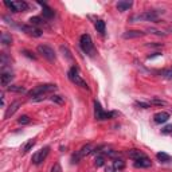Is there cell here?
<instances>
[{
    "instance_id": "cell-12",
    "label": "cell",
    "mask_w": 172,
    "mask_h": 172,
    "mask_svg": "<svg viewBox=\"0 0 172 172\" xmlns=\"http://www.w3.org/2000/svg\"><path fill=\"white\" fill-rule=\"evenodd\" d=\"M20 101H14L12 104L10 105V106L7 108V110H5V113H4V118H10L11 116H14L15 114V112L18 110L19 108H20Z\"/></svg>"
},
{
    "instance_id": "cell-15",
    "label": "cell",
    "mask_w": 172,
    "mask_h": 172,
    "mask_svg": "<svg viewBox=\"0 0 172 172\" xmlns=\"http://www.w3.org/2000/svg\"><path fill=\"white\" fill-rule=\"evenodd\" d=\"M39 4L42 5V12H43V18H47V19H51V18H54V11L51 10L50 7H48L46 3H43V2H38Z\"/></svg>"
},
{
    "instance_id": "cell-4",
    "label": "cell",
    "mask_w": 172,
    "mask_h": 172,
    "mask_svg": "<svg viewBox=\"0 0 172 172\" xmlns=\"http://www.w3.org/2000/svg\"><path fill=\"white\" fill-rule=\"evenodd\" d=\"M116 114H117L116 112H104L101 108V104L97 100L94 101V117H96V120L104 121V120H109L112 117H114Z\"/></svg>"
},
{
    "instance_id": "cell-28",
    "label": "cell",
    "mask_w": 172,
    "mask_h": 172,
    "mask_svg": "<svg viewBox=\"0 0 172 172\" xmlns=\"http://www.w3.org/2000/svg\"><path fill=\"white\" fill-rule=\"evenodd\" d=\"M18 122H19V124H22V125H24V124H30V117L26 116V114H24V116H22L18 120Z\"/></svg>"
},
{
    "instance_id": "cell-26",
    "label": "cell",
    "mask_w": 172,
    "mask_h": 172,
    "mask_svg": "<svg viewBox=\"0 0 172 172\" xmlns=\"http://www.w3.org/2000/svg\"><path fill=\"white\" fill-rule=\"evenodd\" d=\"M50 100H51L53 102H55V104H58V105H62V104L65 102L63 97H62V96H58V94H54V96H51Z\"/></svg>"
},
{
    "instance_id": "cell-27",
    "label": "cell",
    "mask_w": 172,
    "mask_h": 172,
    "mask_svg": "<svg viewBox=\"0 0 172 172\" xmlns=\"http://www.w3.org/2000/svg\"><path fill=\"white\" fill-rule=\"evenodd\" d=\"M113 167H114V170H116V171H121V170H124L125 164H124L122 160H114V161H113Z\"/></svg>"
},
{
    "instance_id": "cell-7",
    "label": "cell",
    "mask_w": 172,
    "mask_h": 172,
    "mask_svg": "<svg viewBox=\"0 0 172 172\" xmlns=\"http://www.w3.org/2000/svg\"><path fill=\"white\" fill-rule=\"evenodd\" d=\"M93 152V147H91L90 144H86L84 145V147L81 148L79 151H77V153H74L73 156H71V163H78L81 159H84V157L86 156V155H89V153H91Z\"/></svg>"
},
{
    "instance_id": "cell-11",
    "label": "cell",
    "mask_w": 172,
    "mask_h": 172,
    "mask_svg": "<svg viewBox=\"0 0 172 172\" xmlns=\"http://www.w3.org/2000/svg\"><path fill=\"white\" fill-rule=\"evenodd\" d=\"M14 79V74L11 70H5L3 69L2 70V74H0V81H2V85L3 86H8L11 84V81Z\"/></svg>"
},
{
    "instance_id": "cell-16",
    "label": "cell",
    "mask_w": 172,
    "mask_h": 172,
    "mask_svg": "<svg viewBox=\"0 0 172 172\" xmlns=\"http://www.w3.org/2000/svg\"><path fill=\"white\" fill-rule=\"evenodd\" d=\"M152 165V161L148 157H144V159H140L134 161V167L136 168H149Z\"/></svg>"
},
{
    "instance_id": "cell-33",
    "label": "cell",
    "mask_w": 172,
    "mask_h": 172,
    "mask_svg": "<svg viewBox=\"0 0 172 172\" xmlns=\"http://www.w3.org/2000/svg\"><path fill=\"white\" fill-rule=\"evenodd\" d=\"M51 172H62V168H61V165H59L58 163H55V164H54V167L51 168Z\"/></svg>"
},
{
    "instance_id": "cell-8",
    "label": "cell",
    "mask_w": 172,
    "mask_h": 172,
    "mask_svg": "<svg viewBox=\"0 0 172 172\" xmlns=\"http://www.w3.org/2000/svg\"><path fill=\"white\" fill-rule=\"evenodd\" d=\"M38 53L42 54V55L45 57L47 61H50V62L55 61V53H54V50L50 47V46H47V45H39L38 46Z\"/></svg>"
},
{
    "instance_id": "cell-31",
    "label": "cell",
    "mask_w": 172,
    "mask_h": 172,
    "mask_svg": "<svg viewBox=\"0 0 172 172\" xmlns=\"http://www.w3.org/2000/svg\"><path fill=\"white\" fill-rule=\"evenodd\" d=\"M104 163H105L104 156H97L96 157V165H97V167H102V165H104Z\"/></svg>"
},
{
    "instance_id": "cell-1",
    "label": "cell",
    "mask_w": 172,
    "mask_h": 172,
    "mask_svg": "<svg viewBox=\"0 0 172 172\" xmlns=\"http://www.w3.org/2000/svg\"><path fill=\"white\" fill-rule=\"evenodd\" d=\"M163 12H164V11H145V12H143V14H137V15L131 16V19H129V20L133 22V23L140 22V20L156 22L157 19H159V16L161 15Z\"/></svg>"
},
{
    "instance_id": "cell-14",
    "label": "cell",
    "mask_w": 172,
    "mask_h": 172,
    "mask_svg": "<svg viewBox=\"0 0 172 172\" xmlns=\"http://www.w3.org/2000/svg\"><path fill=\"white\" fill-rule=\"evenodd\" d=\"M144 36V32L143 31H139V30H129V31H125L122 38L124 39H136V38H141Z\"/></svg>"
},
{
    "instance_id": "cell-13",
    "label": "cell",
    "mask_w": 172,
    "mask_h": 172,
    "mask_svg": "<svg viewBox=\"0 0 172 172\" xmlns=\"http://www.w3.org/2000/svg\"><path fill=\"white\" fill-rule=\"evenodd\" d=\"M153 120L156 124H164V122H167L170 120V113L168 112H159V113H156L153 116Z\"/></svg>"
},
{
    "instance_id": "cell-5",
    "label": "cell",
    "mask_w": 172,
    "mask_h": 172,
    "mask_svg": "<svg viewBox=\"0 0 172 172\" xmlns=\"http://www.w3.org/2000/svg\"><path fill=\"white\" fill-rule=\"evenodd\" d=\"M67 77H69V79H70L73 84H75L77 86H81V88H84V89H89V86L88 84L82 79V77L79 75V73H78V69L75 67V66H73V67L69 70V73H67Z\"/></svg>"
},
{
    "instance_id": "cell-36",
    "label": "cell",
    "mask_w": 172,
    "mask_h": 172,
    "mask_svg": "<svg viewBox=\"0 0 172 172\" xmlns=\"http://www.w3.org/2000/svg\"><path fill=\"white\" fill-rule=\"evenodd\" d=\"M149 32H153V34H156V35H165L164 32H163V31H159V30H155V28H149Z\"/></svg>"
},
{
    "instance_id": "cell-30",
    "label": "cell",
    "mask_w": 172,
    "mask_h": 172,
    "mask_svg": "<svg viewBox=\"0 0 172 172\" xmlns=\"http://www.w3.org/2000/svg\"><path fill=\"white\" fill-rule=\"evenodd\" d=\"M167 102L165 101H163V100H157V98H155V100H152L151 101V105H157V106H163V105H165Z\"/></svg>"
},
{
    "instance_id": "cell-24",
    "label": "cell",
    "mask_w": 172,
    "mask_h": 172,
    "mask_svg": "<svg viewBox=\"0 0 172 172\" xmlns=\"http://www.w3.org/2000/svg\"><path fill=\"white\" fill-rule=\"evenodd\" d=\"M94 26H96V30L98 31L100 34H105V27H106V26H105V22L104 20H101V19H100V20H97L96 23H94Z\"/></svg>"
},
{
    "instance_id": "cell-38",
    "label": "cell",
    "mask_w": 172,
    "mask_h": 172,
    "mask_svg": "<svg viewBox=\"0 0 172 172\" xmlns=\"http://www.w3.org/2000/svg\"><path fill=\"white\" fill-rule=\"evenodd\" d=\"M168 31H170V32L172 34V27H171V28H170V30H168Z\"/></svg>"
},
{
    "instance_id": "cell-37",
    "label": "cell",
    "mask_w": 172,
    "mask_h": 172,
    "mask_svg": "<svg viewBox=\"0 0 172 172\" xmlns=\"http://www.w3.org/2000/svg\"><path fill=\"white\" fill-rule=\"evenodd\" d=\"M116 170H114L113 165H109V167H106V172H114Z\"/></svg>"
},
{
    "instance_id": "cell-19",
    "label": "cell",
    "mask_w": 172,
    "mask_h": 172,
    "mask_svg": "<svg viewBox=\"0 0 172 172\" xmlns=\"http://www.w3.org/2000/svg\"><path fill=\"white\" fill-rule=\"evenodd\" d=\"M30 24L34 26V27H38V26H47L45 22V19H42L41 16H32V18H30Z\"/></svg>"
},
{
    "instance_id": "cell-23",
    "label": "cell",
    "mask_w": 172,
    "mask_h": 172,
    "mask_svg": "<svg viewBox=\"0 0 172 172\" xmlns=\"http://www.w3.org/2000/svg\"><path fill=\"white\" fill-rule=\"evenodd\" d=\"M35 143H36V141H35V140H34V139L28 140V141L24 145H23V148H22V152H23V153H27V152H28V151H31V148H32L34 145H35Z\"/></svg>"
},
{
    "instance_id": "cell-22",
    "label": "cell",
    "mask_w": 172,
    "mask_h": 172,
    "mask_svg": "<svg viewBox=\"0 0 172 172\" xmlns=\"http://www.w3.org/2000/svg\"><path fill=\"white\" fill-rule=\"evenodd\" d=\"M8 90L14 91V93H28L23 86H19V85H10L8 86Z\"/></svg>"
},
{
    "instance_id": "cell-6",
    "label": "cell",
    "mask_w": 172,
    "mask_h": 172,
    "mask_svg": "<svg viewBox=\"0 0 172 172\" xmlns=\"http://www.w3.org/2000/svg\"><path fill=\"white\" fill-rule=\"evenodd\" d=\"M5 7H8L12 12H24L28 10V4L23 0H16V2H4Z\"/></svg>"
},
{
    "instance_id": "cell-32",
    "label": "cell",
    "mask_w": 172,
    "mask_h": 172,
    "mask_svg": "<svg viewBox=\"0 0 172 172\" xmlns=\"http://www.w3.org/2000/svg\"><path fill=\"white\" fill-rule=\"evenodd\" d=\"M161 133H164V134L172 133V125H167V127H164V128L161 129Z\"/></svg>"
},
{
    "instance_id": "cell-18",
    "label": "cell",
    "mask_w": 172,
    "mask_h": 172,
    "mask_svg": "<svg viewBox=\"0 0 172 172\" xmlns=\"http://www.w3.org/2000/svg\"><path fill=\"white\" fill-rule=\"evenodd\" d=\"M132 2H125V0H121V2L117 3V10L120 11V12H125V11H128L129 8H132Z\"/></svg>"
},
{
    "instance_id": "cell-20",
    "label": "cell",
    "mask_w": 172,
    "mask_h": 172,
    "mask_svg": "<svg viewBox=\"0 0 172 172\" xmlns=\"http://www.w3.org/2000/svg\"><path fill=\"white\" fill-rule=\"evenodd\" d=\"M0 41H2L3 45L10 46L11 43H12V36H11L10 34H7V32H3L2 36H0Z\"/></svg>"
},
{
    "instance_id": "cell-9",
    "label": "cell",
    "mask_w": 172,
    "mask_h": 172,
    "mask_svg": "<svg viewBox=\"0 0 172 172\" xmlns=\"http://www.w3.org/2000/svg\"><path fill=\"white\" fill-rule=\"evenodd\" d=\"M48 151H50V148L48 147H46V148H42L41 151H38L36 153H34L32 155V163L35 165H39L42 161H45L46 160V157H47V155H48Z\"/></svg>"
},
{
    "instance_id": "cell-35",
    "label": "cell",
    "mask_w": 172,
    "mask_h": 172,
    "mask_svg": "<svg viewBox=\"0 0 172 172\" xmlns=\"http://www.w3.org/2000/svg\"><path fill=\"white\" fill-rule=\"evenodd\" d=\"M23 54H24L26 57H28V58H31V59H36V57L32 55V54H31L30 51H27V50H23Z\"/></svg>"
},
{
    "instance_id": "cell-21",
    "label": "cell",
    "mask_w": 172,
    "mask_h": 172,
    "mask_svg": "<svg viewBox=\"0 0 172 172\" xmlns=\"http://www.w3.org/2000/svg\"><path fill=\"white\" fill-rule=\"evenodd\" d=\"M156 157H157V160L161 161V163L171 161V156H170V155H167L165 152H159V153H156Z\"/></svg>"
},
{
    "instance_id": "cell-3",
    "label": "cell",
    "mask_w": 172,
    "mask_h": 172,
    "mask_svg": "<svg viewBox=\"0 0 172 172\" xmlns=\"http://www.w3.org/2000/svg\"><path fill=\"white\" fill-rule=\"evenodd\" d=\"M79 46H81L82 51L88 55H94L96 50H94V45H93V41H91V36L89 34H84L79 39Z\"/></svg>"
},
{
    "instance_id": "cell-2",
    "label": "cell",
    "mask_w": 172,
    "mask_h": 172,
    "mask_svg": "<svg viewBox=\"0 0 172 172\" xmlns=\"http://www.w3.org/2000/svg\"><path fill=\"white\" fill-rule=\"evenodd\" d=\"M57 89V85H53V84H45V85H39V86H35L34 89H31L28 91V97L31 98H35L38 96H45L46 93H51Z\"/></svg>"
},
{
    "instance_id": "cell-17",
    "label": "cell",
    "mask_w": 172,
    "mask_h": 172,
    "mask_svg": "<svg viewBox=\"0 0 172 172\" xmlns=\"http://www.w3.org/2000/svg\"><path fill=\"white\" fill-rule=\"evenodd\" d=\"M128 156L131 157L132 160H140V159H144V157H147L145 156V153H143L141 151H139V149H131L128 152Z\"/></svg>"
},
{
    "instance_id": "cell-29",
    "label": "cell",
    "mask_w": 172,
    "mask_h": 172,
    "mask_svg": "<svg viewBox=\"0 0 172 172\" xmlns=\"http://www.w3.org/2000/svg\"><path fill=\"white\" fill-rule=\"evenodd\" d=\"M134 105L139 108H143V109H148L151 108V104H147V102H141V101H136L134 102Z\"/></svg>"
},
{
    "instance_id": "cell-10",
    "label": "cell",
    "mask_w": 172,
    "mask_h": 172,
    "mask_svg": "<svg viewBox=\"0 0 172 172\" xmlns=\"http://www.w3.org/2000/svg\"><path fill=\"white\" fill-rule=\"evenodd\" d=\"M19 28L20 30H23L24 32H27L28 35H32V36H35V38H39V36H42V31L39 30L38 27H34V26H26V24H22V26H19Z\"/></svg>"
},
{
    "instance_id": "cell-34",
    "label": "cell",
    "mask_w": 172,
    "mask_h": 172,
    "mask_svg": "<svg viewBox=\"0 0 172 172\" xmlns=\"http://www.w3.org/2000/svg\"><path fill=\"white\" fill-rule=\"evenodd\" d=\"M32 100V102H41V101H45L46 100V94L45 96H38V97H35V98H31Z\"/></svg>"
},
{
    "instance_id": "cell-25",
    "label": "cell",
    "mask_w": 172,
    "mask_h": 172,
    "mask_svg": "<svg viewBox=\"0 0 172 172\" xmlns=\"http://www.w3.org/2000/svg\"><path fill=\"white\" fill-rule=\"evenodd\" d=\"M160 75L165 79H172V67H168V69H164V70L160 71Z\"/></svg>"
}]
</instances>
